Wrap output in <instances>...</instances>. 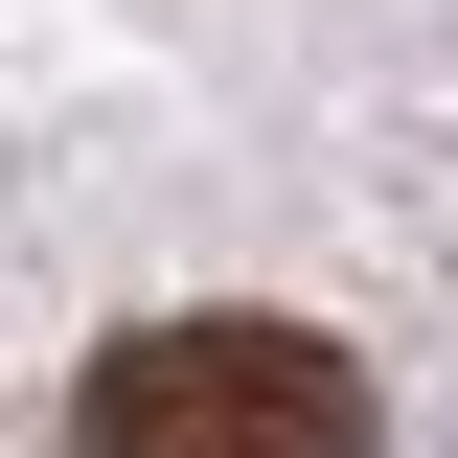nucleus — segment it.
Returning <instances> with one entry per match:
<instances>
[{
	"instance_id": "obj_1",
	"label": "nucleus",
	"mask_w": 458,
	"mask_h": 458,
	"mask_svg": "<svg viewBox=\"0 0 458 458\" xmlns=\"http://www.w3.org/2000/svg\"><path fill=\"white\" fill-rule=\"evenodd\" d=\"M69 458H367V367L321 321H138L69 367Z\"/></svg>"
}]
</instances>
